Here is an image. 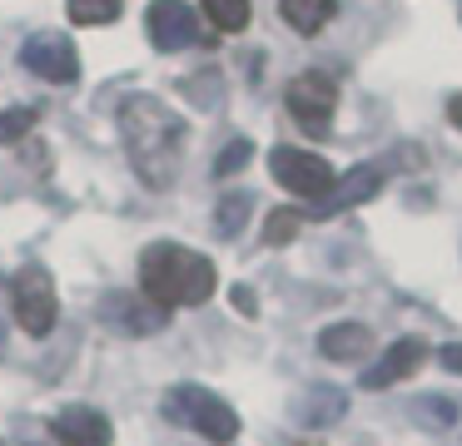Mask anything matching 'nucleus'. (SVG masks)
Returning <instances> with one entry per match:
<instances>
[{
  "instance_id": "13",
  "label": "nucleus",
  "mask_w": 462,
  "mask_h": 446,
  "mask_svg": "<svg viewBox=\"0 0 462 446\" xmlns=\"http://www.w3.org/2000/svg\"><path fill=\"white\" fill-rule=\"evenodd\" d=\"M319 352L333 362H363L373 352V332L363 323H328L319 332Z\"/></svg>"
},
{
  "instance_id": "7",
  "label": "nucleus",
  "mask_w": 462,
  "mask_h": 446,
  "mask_svg": "<svg viewBox=\"0 0 462 446\" xmlns=\"http://www.w3.org/2000/svg\"><path fill=\"white\" fill-rule=\"evenodd\" d=\"M289 114L299 119L309 134H328V119H333V105H338V85H333V75H323V69H303V75H293L289 85Z\"/></svg>"
},
{
  "instance_id": "15",
  "label": "nucleus",
  "mask_w": 462,
  "mask_h": 446,
  "mask_svg": "<svg viewBox=\"0 0 462 446\" xmlns=\"http://www.w3.org/2000/svg\"><path fill=\"white\" fill-rule=\"evenodd\" d=\"M343 412H348V396H343L338 387H309V396H303V406H299V422L303 426H328V422H338Z\"/></svg>"
},
{
  "instance_id": "21",
  "label": "nucleus",
  "mask_w": 462,
  "mask_h": 446,
  "mask_svg": "<svg viewBox=\"0 0 462 446\" xmlns=\"http://www.w3.org/2000/svg\"><path fill=\"white\" fill-rule=\"evenodd\" d=\"M31 124H35V109H5L0 114V144H21L25 134H31Z\"/></svg>"
},
{
  "instance_id": "23",
  "label": "nucleus",
  "mask_w": 462,
  "mask_h": 446,
  "mask_svg": "<svg viewBox=\"0 0 462 446\" xmlns=\"http://www.w3.org/2000/svg\"><path fill=\"white\" fill-rule=\"evenodd\" d=\"M438 357H442V367H448V372H457V377H462V342H448Z\"/></svg>"
},
{
  "instance_id": "24",
  "label": "nucleus",
  "mask_w": 462,
  "mask_h": 446,
  "mask_svg": "<svg viewBox=\"0 0 462 446\" xmlns=\"http://www.w3.org/2000/svg\"><path fill=\"white\" fill-rule=\"evenodd\" d=\"M448 119H452V129H462V95L448 99Z\"/></svg>"
},
{
  "instance_id": "16",
  "label": "nucleus",
  "mask_w": 462,
  "mask_h": 446,
  "mask_svg": "<svg viewBox=\"0 0 462 446\" xmlns=\"http://www.w3.org/2000/svg\"><path fill=\"white\" fill-rule=\"evenodd\" d=\"M249 214H254V198L249 194H224L219 208H214V228H219L224 238H239L244 223H249Z\"/></svg>"
},
{
  "instance_id": "8",
  "label": "nucleus",
  "mask_w": 462,
  "mask_h": 446,
  "mask_svg": "<svg viewBox=\"0 0 462 446\" xmlns=\"http://www.w3.org/2000/svg\"><path fill=\"white\" fill-rule=\"evenodd\" d=\"M21 59H25L31 75L45 79V85H75V79H80V55H75L70 35H60V30H35V35L25 40Z\"/></svg>"
},
{
  "instance_id": "11",
  "label": "nucleus",
  "mask_w": 462,
  "mask_h": 446,
  "mask_svg": "<svg viewBox=\"0 0 462 446\" xmlns=\"http://www.w3.org/2000/svg\"><path fill=\"white\" fill-rule=\"evenodd\" d=\"M422 362H428V342H422V337H398L393 347H383L378 362L363 367V387H368V392H383V387L412 377Z\"/></svg>"
},
{
  "instance_id": "1",
  "label": "nucleus",
  "mask_w": 462,
  "mask_h": 446,
  "mask_svg": "<svg viewBox=\"0 0 462 446\" xmlns=\"http://www.w3.org/2000/svg\"><path fill=\"white\" fill-rule=\"evenodd\" d=\"M120 139L130 154L134 174L150 188H170L184 159V124L164 99L154 95H130L120 105Z\"/></svg>"
},
{
  "instance_id": "12",
  "label": "nucleus",
  "mask_w": 462,
  "mask_h": 446,
  "mask_svg": "<svg viewBox=\"0 0 462 446\" xmlns=\"http://www.w3.org/2000/svg\"><path fill=\"white\" fill-rule=\"evenodd\" d=\"M55 436H60L65 446H110L115 426H110V416L95 412V406H65V412L55 416Z\"/></svg>"
},
{
  "instance_id": "22",
  "label": "nucleus",
  "mask_w": 462,
  "mask_h": 446,
  "mask_svg": "<svg viewBox=\"0 0 462 446\" xmlns=\"http://www.w3.org/2000/svg\"><path fill=\"white\" fill-rule=\"evenodd\" d=\"M418 416H432V422H452V406H448V396H422V406H418Z\"/></svg>"
},
{
  "instance_id": "20",
  "label": "nucleus",
  "mask_w": 462,
  "mask_h": 446,
  "mask_svg": "<svg viewBox=\"0 0 462 446\" xmlns=\"http://www.w3.org/2000/svg\"><path fill=\"white\" fill-rule=\"evenodd\" d=\"M249 159H254V144H249V139H234V144H224V149H219V159H214V174L229 178V174H239V168L249 164Z\"/></svg>"
},
{
  "instance_id": "14",
  "label": "nucleus",
  "mask_w": 462,
  "mask_h": 446,
  "mask_svg": "<svg viewBox=\"0 0 462 446\" xmlns=\"http://www.w3.org/2000/svg\"><path fill=\"white\" fill-rule=\"evenodd\" d=\"M333 10H338V0H279V15L289 20L299 35H319L333 20Z\"/></svg>"
},
{
  "instance_id": "2",
  "label": "nucleus",
  "mask_w": 462,
  "mask_h": 446,
  "mask_svg": "<svg viewBox=\"0 0 462 446\" xmlns=\"http://www.w3.org/2000/svg\"><path fill=\"white\" fill-rule=\"evenodd\" d=\"M214 287H219V273H214V263L204 253H194V248L150 243L140 253V293L150 297V303H160L164 313L209 303Z\"/></svg>"
},
{
  "instance_id": "18",
  "label": "nucleus",
  "mask_w": 462,
  "mask_h": 446,
  "mask_svg": "<svg viewBox=\"0 0 462 446\" xmlns=\"http://www.w3.org/2000/svg\"><path fill=\"white\" fill-rule=\"evenodd\" d=\"M299 228H303V208H273V214L263 218V243L283 248V243H293Z\"/></svg>"
},
{
  "instance_id": "3",
  "label": "nucleus",
  "mask_w": 462,
  "mask_h": 446,
  "mask_svg": "<svg viewBox=\"0 0 462 446\" xmlns=\"http://www.w3.org/2000/svg\"><path fill=\"white\" fill-rule=\"evenodd\" d=\"M164 416L189 432H199L204 441H234L239 436V412H234L224 396H214L209 387H194V382H180L164 392Z\"/></svg>"
},
{
  "instance_id": "5",
  "label": "nucleus",
  "mask_w": 462,
  "mask_h": 446,
  "mask_svg": "<svg viewBox=\"0 0 462 446\" xmlns=\"http://www.w3.org/2000/svg\"><path fill=\"white\" fill-rule=\"evenodd\" d=\"M388 178H393V159H363V164H353L343 178H333V188L323 198H313V218H333V214H343V208L368 204V198L383 194Z\"/></svg>"
},
{
  "instance_id": "9",
  "label": "nucleus",
  "mask_w": 462,
  "mask_h": 446,
  "mask_svg": "<svg viewBox=\"0 0 462 446\" xmlns=\"http://www.w3.org/2000/svg\"><path fill=\"white\" fill-rule=\"evenodd\" d=\"M144 30H150L154 50H164V55L199 45V15L184 0H154L150 15H144Z\"/></svg>"
},
{
  "instance_id": "10",
  "label": "nucleus",
  "mask_w": 462,
  "mask_h": 446,
  "mask_svg": "<svg viewBox=\"0 0 462 446\" xmlns=\"http://www.w3.org/2000/svg\"><path fill=\"white\" fill-rule=\"evenodd\" d=\"M100 317L115 327V332H130V337H144V332H160L164 323H170V313H164L160 303H150V297H134V293H110L100 303Z\"/></svg>"
},
{
  "instance_id": "19",
  "label": "nucleus",
  "mask_w": 462,
  "mask_h": 446,
  "mask_svg": "<svg viewBox=\"0 0 462 446\" xmlns=\"http://www.w3.org/2000/svg\"><path fill=\"white\" fill-rule=\"evenodd\" d=\"M115 15H120V0H70L75 25H110Z\"/></svg>"
},
{
  "instance_id": "6",
  "label": "nucleus",
  "mask_w": 462,
  "mask_h": 446,
  "mask_svg": "<svg viewBox=\"0 0 462 446\" xmlns=\"http://www.w3.org/2000/svg\"><path fill=\"white\" fill-rule=\"evenodd\" d=\"M269 168H273V178L299 198H323L333 188V164L323 154H309V149L279 144L269 154Z\"/></svg>"
},
{
  "instance_id": "17",
  "label": "nucleus",
  "mask_w": 462,
  "mask_h": 446,
  "mask_svg": "<svg viewBox=\"0 0 462 446\" xmlns=\"http://www.w3.org/2000/svg\"><path fill=\"white\" fill-rule=\"evenodd\" d=\"M204 15L214 20V30H224V35H234V30L249 25V0H204Z\"/></svg>"
},
{
  "instance_id": "4",
  "label": "nucleus",
  "mask_w": 462,
  "mask_h": 446,
  "mask_svg": "<svg viewBox=\"0 0 462 446\" xmlns=\"http://www.w3.org/2000/svg\"><path fill=\"white\" fill-rule=\"evenodd\" d=\"M11 313H15V323H21L31 337H45L55 327V317H60V297H55V283H51L45 268L25 263L21 273L11 278Z\"/></svg>"
}]
</instances>
